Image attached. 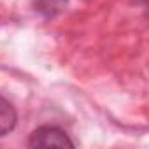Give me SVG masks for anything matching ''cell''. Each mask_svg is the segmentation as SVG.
Listing matches in <instances>:
<instances>
[{
  "label": "cell",
  "instance_id": "cell-1",
  "mask_svg": "<svg viewBox=\"0 0 149 149\" xmlns=\"http://www.w3.org/2000/svg\"><path fill=\"white\" fill-rule=\"evenodd\" d=\"M28 147H74V142L58 126H40L32 132Z\"/></svg>",
  "mask_w": 149,
  "mask_h": 149
},
{
  "label": "cell",
  "instance_id": "cell-2",
  "mask_svg": "<svg viewBox=\"0 0 149 149\" xmlns=\"http://www.w3.org/2000/svg\"><path fill=\"white\" fill-rule=\"evenodd\" d=\"M16 121H18L16 109L13 107V104L9 100L0 97V137L13 132L16 126Z\"/></svg>",
  "mask_w": 149,
  "mask_h": 149
},
{
  "label": "cell",
  "instance_id": "cell-3",
  "mask_svg": "<svg viewBox=\"0 0 149 149\" xmlns=\"http://www.w3.org/2000/svg\"><path fill=\"white\" fill-rule=\"evenodd\" d=\"M35 6L39 13H44L46 16H54L67 6V0H37Z\"/></svg>",
  "mask_w": 149,
  "mask_h": 149
}]
</instances>
